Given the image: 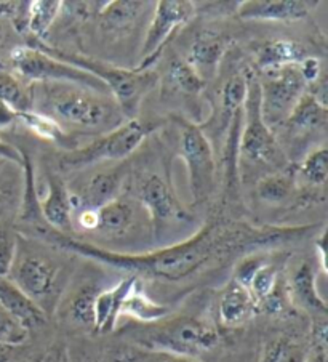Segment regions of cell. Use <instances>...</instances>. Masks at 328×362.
I'll return each mask as SVG.
<instances>
[{
    "label": "cell",
    "instance_id": "obj_1",
    "mask_svg": "<svg viewBox=\"0 0 328 362\" xmlns=\"http://www.w3.org/2000/svg\"><path fill=\"white\" fill-rule=\"evenodd\" d=\"M39 236L57 244L64 250L77 255L93 258V260L122 268L131 273L167 282H180L210 268L213 263L221 262L235 250L248 245H264L267 243L291 238L301 234L306 228L298 229H248L244 225H229L226 221H210L183 243L163 247V249L129 255L101 249L93 244L72 239L54 229L35 225Z\"/></svg>",
    "mask_w": 328,
    "mask_h": 362
},
{
    "label": "cell",
    "instance_id": "obj_2",
    "mask_svg": "<svg viewBox=\"0 0 328 362\" xmlns=\"http://www.w3.org/2000/svg\"><path fill=\"white\" fill-rule=\"evenodd\" d=\"M35 96L37 112L58 125L62 122L82 130L111 132L127 120L112 96L74 83H40L35 95L33 93V98Z\"/></svg>",
    "mask_w": 328,
    "mask_h": 362
},
{
    "label": "cell",
    "instance_id": "obj_3",
    "mask_svg": "<svg viewBox=\"0 0 328 362\" xmlns=\"http://www.w3.org/2000/svg\"><path fill=\"white\" fill-rule=\"evenodd\" d=\"M54 58L63 59L98 77L106 86L112 100L117 103L119 110L122 111L127 120L135 119L146 93H149L157 83V74L151 69H124L119 66L102 63L100 59L64 52L54 53Z\"/></svg>",
    "mask_w": 328,
    "mask_h": 362
},
{
    "label": "cell",
    "instance_id": "obj_4",
    "mask_svg": "<svg viewBox=\"0 0 328 362\" xmlns=\"http://www.w3.org/2000/svg\"><path fill=\"white\" fill-rule=\"evenodd\" d=\"M10 62L18 74L28 81L40 83H74L78 87L109 95L106 86L98 77L63 59L54 58L42 48L15 47L10 52Z\"/></svg>",
    "mask_w": 328,
    "mask_h": 362
},
{
    "label": "cell",
    "instance_id": "obj_5",
    "mask_svg": "<svg viewBox=\"0 0 328 362\" xmlns=\"http://www.w3.org/2000/svg\"><path fill=\"white\" fill-rule=\"evenodd\" d=\"M220 335L213 325L194 317H180L157 325L143 335L141 345L149 351H163L196 359L213 349Z\"/></svg>",
    "mask_w": 328,
    "mask_h": 362
},
{
    "label": "cell",
    "instance_id": "obj_6",
    "mask_svg": "<svg viewBox=\"0 0 328 362\" xmlns=\"http://www.w3.org/2000/svg\"><path fill=\"white\" fill-rule=\"evenodd\" d=\"M248 88L242 114L239 156L257 164L283 165V153L272 130L261 116V88L257 77H247Z\"/></svg>",
    "mask_w": 328,
    "mask_h": 362
},
{
    "label": "cell",
    "instance_id": "obj_7",
    "mask_svg": "<svg viewBox=\"0 0 328 362\" xmlns=\"http://www.w3.org/2000/svg\"><path fill=\"white\" fill-rule=\"evenodd\" d=\"M151 130V125H146L141 120L129 119L92 143L71 149L63 156L59 164L63 168H82L101 160L125 159L135 153Z\"/></svg>",
    "mask_w": 328,
    "mask_h": 362
},
{
    "label": "cell",
    "instance_id": "obj_8",
    "mask_svg": "<svg viewBox=\"0 0 328 362\" xmlns=\"http://www.w3.org/2000/svg\"><path fill=\"white\" fill-rule=\"evenodd\" d=\"M178 149L187 165L194 202L202 204L209 201L215 186V158L210 140L200 127L181 122Z\"/></svg>",
    "mask_w": 328,
    "mask_h": 362
},
{
    "label": "cell",
    "instance_id": "obj_9",
    "mask_svg": "<svg viewBox=\"0 0 328 362\" xmlns=\"http://www.w3.org/2000/svg\"><path fill=\"white\" fill-rule=\"evenodd\" d=\"M308 83L303 79L300 66H287L274 74L267 76L266 82H259L261 116L264 124L272 127L287 122L298 100L306 92Z\"/></svg>",
    "mask_w": 328,
    "mask_h": 362
},
{
    "label": "cell",
    "instance_id": "obj_10",
    "mask_svg": "<svg viewBox=\"0 0 328 362\" xmlns=\"http://www.w3.org/2000/svg\"><path fill=\"white\" fill-rule=\"evenodd\" d=\"M194 13H196V7L187 0H160V2H157L153 21L149 24L143 42L141 63H139L138 69H149L173 33L184 26Z\"/></svg>",
    "mask_w": 328,
    "mask_h": 362
},
{
    "label": "cell",
    "instance_id": "obj_11",
    "mask_svg": "<svg viewBox=\"0 0 328 362\" xmlns=\"http://www.w3.org/2000/svg\"><path fill=\"white\" fill-rule=\"evenodd\" d=\"M58 274L59 268L50 258L40 255V253L21 252L20 245H18L8 279L42 308V303L52 298V295L54 293Z\"/></svg>",
    "mask_w": 328,
    "mask_h": 362
},
{
    "label": "cell",
    "instance_id": "obj_12",
    "mask_svg": "<svg viewBox=\"0 0 328 362\" xmlns=\"http://www.w3.org/2000/svg\"><path fill=\"white\" fill-rule=\"evenodd\" d=\"M138 199L157 226L167 221L192 220V216L183 209L167 181L157 175H151L139 185Z\"/></svg>",
    "mask_w": 328,
    "mask_h": 362
},
{
    "label": "cell",
    "instance_id": "obj_13",
    "mask_svg": "<svg viewBox=\"0 0 328 362\" xmlns=\"http://www.w3.org/2000/svg\"><path fill=\"white\" fill-rule=\"evenodd\" d=\"M74 199L69 194L63 180L57 175L48 177V192L44 201H39L42 220L48 228L68 236L74 221Z\"/></svg>",
    "mask_w": 328,
    "mask_h": 362
},
{
    "label": "cell",
    "instance_id": "obj_14",
    "mask_svg": "<svg viewBox=\"0 0 328 362\" xmlns=\"http://www.w3.org/2000/svg\"><path fill=\"white\" fill-rule=\"evenodd\" d=\"M314 5L301 0H247L239 4L237 15L242 20L291 23L303 20Z\"/></svg>",
    "mask_w": 328,
    "mask_h": 362
},
{
    "label": "cell",
    "instance_id": "obj_15",
    "mask_svg": "<svg viewBox=\"0 0 328 362\" xmlns=\"http://www.w3.org/2000/svg\"><path fill=\"white\" fill-rule=\"evenodd\" d=\"M228 40L224 35L213 31H202L194 39L187 53V63L206 82L215 77L220 63L226 53Z\"/></svg>",
    "mask_w": 328,
    "mask_h": 362
},
{
    "label": "cell",
    "instance_id": "obj_16",
    "mask_svg": "<svg viewBox=\"0 0 328 362\" xmlns=\"http://www.w3.org/2000/svg\"><path fill=\"white\" fill-rule=\"evenodd\" d=\"M258 305L248 288L230 279L218 300V316L226 327H239L257 315Z\"/></svg>",
    "mask_w": 328,
    "mask_h": 362
},
{
    "label": "cell",
    "instance_id": "obj_17",
    "mask_svg": "<svg viewBox=\"0 0 328 362\" xmlns=\"http://www.w3.org/2000/svg\"><path fill=\"white\" fill-rule=\"evenodd\" d=\"M0 305L28 332L39 329L47 322V313L33 298L20 291L8 277L0 279Z\"/></svg>",
    "mask_w": 328,
    "mask_h": 362
},
{
    "label": "cell",
    "instance_id": "obj_18",
    "mask_svg": "<svg viewBox=\"0 0 328 362\" xmlns=\"http://www.w3.org/2000/svg\"><path fill=\"white\" fill-rule=\"evenodd\" d=\"M138 276H129L107 291L98 292L95 298V329L98 334L112 332L120 317L124 300L135 286Z\"/></svg>",
    "mask_w": 328,
    "mask_h": 362
},
{
    "label": "cell",
    "instance_id": "obj_19",
    "mask_svg": "<svg viewBox=\"0 0 328 362\" xmlns=\"http://www.w3.org/2000/svg\"><path fill=\"white\" fill-rule=\"evenodd\" d=\"M306 58L305 50L290 40H271L258 50L257 62L266 76L274 74L287 66L300 64Z\"/></svg>",
    "mask_w": 328,
    "mask_h": 362
},
{
    "label": "cell",
    "instance_id": "obj_20",
    "mask_svg": "<svg viewBox=\"0 0 328 362\" xmlns=\"http://www.w3.org/2000/svg\"><path fill=\"white\" fill-rule=\"evenodd\" d=\"M315 273L314 268L306 263H301L300 267L291 276V282L288 286L290 298L293 301L305 306L306 310H311L314 313H319V315H325L327 313V303L325 300L320 297L317 291V282H315Z\"/></svg>",
    "mask_w": 328,
    "mask_h": 362
},
{
    "label": "cell",
    "instance_id": "obj_21",
    "mask_svg": "<svg viewBox=\"0 0 328 362\" xmlns=\"http://www.w3.org/2000/svg\"><path fill=\"white\" fill-rule=\"evenodd\" d=\"M122 183L124 177L122 172L119 170L96 173L88 181L87 186H85L81 204L83 205V209L98 210L102 205H106L119 197V192L122 189Z\"/></svg>",
    "mask_w": 328,
    "mask_h": 362
},
{
    "label": "cell",
    "instance_id": "obj_22",
    "mask_svg": "<svg viewBox=\"0 0 328 362\" xmlns=\"http://www.w3.org/2000/svg\"><path fill=\"white\" fill-rule=\"evenodd\" d=\"M168 315V308L156 303L153 298L148 297L144 292L139 279L135 282V286L130 288L129 295H127L120 310V317L130 316L136 319L139 322H157Z\"/></svg>",
    "mask_w": 328,
    "mask_h": 362
},
{
    "label": "cell",
    "instance_id": "obj_23",
    "mask_svg": "<svg viewBox=\"0 0 328 362\" xmlns=\"http://www.w3.org/2000/svg\"><path fill=\"white\" fill-rule=\"evenodd\" d=\"M133 215H135V210L129 201L120 197L114 199L96 210L98 223H96L95 231H100L106 236H120L131 226Z\"/></svg>",
    "mask_w": 328,
    "mask_h": 362
},
{
    "label": "cell",
    "instance_id": "obj_24",
    "mask_svg": "<svg viewBox=\"0 0 328 362\" xmlns=\"http://www.w3.org/2000/svg\"><path fill=\"white\" fill-rule=\"evenodd\" d=\"M327 117V106L315 100L311 93L305 92L301 98L298 100L296 106L293 107V111H291L287 119V122L300 130H314L325 127Z\"/></svg>",
    "mask_w": 328,
    "mask_h": 362
},
{
    "label": "cell",
    "instance_id": "obj_25",
    "mask_svg": "<svg viewBox=\"0 0 328 362\" xmlns=\"http://www.w3.org/2000/svg\"><path fill=\"white\" fill-rule=\"evenodd\" d=\"M63 8V2L59 0H35L29 2L28 11V31L35 40L42 42L48 34V29L57 20L59 11Z\"/></svg>",
    "mask_w": 328,
    "mask_h": 362
},
{
    "label": "cell",
    "instance_id": "obj_26",
    "mask_svg": "<svg viewBox=\"0 0 328 362\" xmlns=\"http://www.w3.org/2000/svg\"><path fill=\"white\" fill-rule=\"evenodd\" d=\"M146 2H107L101 10L100 20L107 33L124 31L143 13Z\"/></svg>",
    "mask_w": 328,
    "mask_h": 362
},
{
    "label": "cell",
    "instance_id": "obj_27",
    "mask_svg": "<svg viewBox=\"0 0 328 362\" xmlns=\"http://www.w3.org/2000/svg\"><path fill=\"white\" fill-rule=\"evenodd\" d=\"M0 103L18 112L33 111V92H28L10 72L0 71Z\"/></svg>",
    "mask_w": 328,
    "mask_h": 362
},
{
    "label": "cell",
    "instance_id": "obj_28",
    "mask_svg": "<svg viewBox=\"0 0 328 362\" xmlns=\"http://www.w3.org/2000/svg\"><path fill=\"white\" fill-rule=\"evenodd\" d=\"M308 351L290 339H276L267 343L258 362H306Z\"/></svg>",
    "mask_w": 328,
    "mask_h": 362
},
{
    "label": "cell",
    "instance_id": "obj_29",
    "mask_svg": "<svg viewBox=\"0 0 328 362\" xmlns=\"http://www.w3.org/2000/svg\"><path fill=\"white\" fill-rule=\"evenodd\" d=\"M168 79L173 83V87L187 95L200 93L205 87L202 77L192 69V66L189 63L183 62V59H175V62L170 64Z\"/></svg>",
    "mask_w": 328,
    "mask_h": 362
},
{
    "label": "cell",
    "instance_id": "obj_30",
    "mask_svg": "<svg viewBox=\"0 0 328 362\" xmlns=\"http://www.w3.org/2000/svg\"><path fill=\"white\" fill-rule=\"evenodd\" d=\"M295 183L293 172H279L264 178L258 186V192L266 202H282L290 196L291 186Z\"/></svg>",
    "mask_w": 328,
    "mask_h": 362
},
{
    "label": "cell",
    "instance_id": "obj_31",
    "mask_svg": "<svg viewBox=\"0 0 328 362\" xmlns=\"http://www.w3.org/2000/svg\"><path fill=\"white\" fill-rule=\"evenodd\" d=\"M18 245V233L7 218L0 216V279L8 277L11 267H13Z\"/></svg>",
    "mask_w": 328,
    "mask_h": 362
},
{
    "label": "cell",
    "instance_id": "obj_32",
    "mask_svg": "<svg viewBox=\"0 0 328 362\" xmlns=\"http://www.w3.org/2000/svg\"><path fill=\"white\" fill-rule=\"evenodd\" d=\"M298 175L314 186H324L328 177V151L327 148H319L306 156L301 165L296 170Z\"/></svg>",
    "mask_w": 328,
    "mask_h": 362
},
{
    "label": "cell",
    "instance_id": "obj_33",
    "mask_svg": "<svg viewBox=\"0 0 328 362\" xmlns=\"http://www.w3.org/2000/svg\"><path fill=\"white\" fill-rule=\"evenodd\" d=\"M18 122L26 125L28 129H31L34 134H37L39 136L48 138V140H54V141L66 140V135L63 134L62 125H58L53 119L45 116V114H40L37 111L18 112Z\"/></svg>",
    "mask_w": 328,
    "mask_h": 362
},
{
    "label": "cell",
    "instance_id": "obj_34",
    "mask_svg": "<svg viewBox=\"0 0 328 362\" xmlns=\"http://www.w3.org/2000/svg\"><path fill=\"white\" fill-rule=\"evenodd\" d=\"M98 292L93 287H85L71 301L69 315L76 324L95 329V298Z\"/></svg>",
    "mask_w": 328,
    "mask_h": 362
},
{
    "label": "cell",
    "instance_id": "obj_35",
    "mask_svg": "<svg viewBox=\"0 0 328 362\" xmlns=\"http://www.w3.org/2000/svg\"><path fill=\"white\" fill-rule=\"evenodd\" d=\"M279 282V269L274 263L266 262L261 267L254 276L252 277L250 284H248V292L252 293V297L259 305L267 295H269Z\"/></svg>",
    "mask_w": 328,
    "mask_h": 362
},
{
    "label": "cell",
    "instance_id": "obj_36",
    "mask_svg": "<svg viewBox=\"0 0 328 362\" xmlns=\"http://www.w3.org/2000/svg\"><path fill=\"white\" fill-rule=\"evenodd\" d=\"M28 337L29 332L0 305V348L20 346Z\"/></svg>",
    "mask_w": 328,
    "mask_h": 362
},
{
    "label": "cell",
    "instance_id": "obj_37",
    "mask_svg": "<svg viewBox=\"0 0 328 362\" xmlns=\"http://www.w3.org/2000/svg\"><path fill=\"white\" fill-rule=\"evenodd\" d=\"M125 362H200L194 358H187V356L163 353V351H133L127 356Z\"/></svg>",
    "mask_w": 328,
    "mask_h": 362
},
{
    "label": "cell",
    "instance_id": "obj_38",
    "mask_svg": "<svg viewBox=\"0 0 328 362\" xmlns=\"http://www.w3.org/2000/svg\"><path fill=\"white\" fill-rule=\"evenodd\" d=\"M0 159L10 160L16 165H23V154L15 146L5 141H0Z\"/></svg>",
    "mask_w": 328,
    "mask_h": 362
},
{
    "label": "cell",
    "instance_id": "obj_39",
    "mask_svg": "<svg viewBox=\"0 0 328 362\" xmlns=\"http://www.w3.org/2000/svg\"><path fill=\"white\" fill-rule=\"evenodd\" d=\"M78 225H81L83 229L87 231H95L96 229V223H98V216H96V210L92 209H83L81 214L77 216Z\"/></svg>",
    "mask_w": 328,
    "mask_h": 362
},
{
    "label": "cell",
    "instance_id": "obj_40",
    "mask_svg": "<svg viewBox=\"0 0 328 362\" xmlns=\"http://www.w3.org/2000/svg\"><path fill=\"white\" fill-rule=\"evenodd\" d=\"M13 122H18V111L11 110L10 106L0 103V129L11 125Z\"/></svg>",
    "mask_w": 328,
    "mask_h": 362
},
{
    "label": "cell",
    "instance_id": "obj_41",
    "mask_svg": "<svg viewBox=\"0 0 328 362\" xmlns=\"http://www.w3.org/2000/svg\"><path fill=\"white\" fill-rule=\"evenodd\" d=\"M42 362H71V354L64 346L53 349Z\"/></svg>",
    "mask_w": 328,
    "mask_h": 362
},
{
    "label": "cell",
    "instance_id": "obj_42",
    "mask_svg": "<svg viewBox=\"0 0 328 362\" xmlns=\"http://www.w3.org/2000/svg\"><path fill=\"white\" fill-rule=\"evenodd\" d=\"M325 243H327V234L324 233L319 239L317 243V250H319V255H320V264H322V269L327 271V263H325Z\"/></svg>",
    "mask_w": 328,
    "mask_h": 362
},
{
    "label": "cell",
    "instance_id": "obj_43",
    "mask_svg": "<svg viewBox=\"0 0 328 362\" xmlns=\"http://www.w3.org/2000/svg\"><path fill=\"white\" fill-rule=\"evenodd\" d=\"M4 37H5V33H4L2 24H0V44H2V42H4Z\"/></svg>",
    "mask_w": 328,
    "mask_h": 362
},
{
    "label": "cell",
    "instance_id": "obj_44",
    "mask_svg": "<svg viewBox=\"0 0 328 362\" xmlns=\"http://www.w3.org/2000/svg\"><path fill=\"white\" fill-rule=\"evenodd\" d=\"M71 362H92V361H87V359H72V358H71Z\"/></svg>",
    "mask_w": 328,
    "mask_h": 362
},
{
    "label": "cell",
    "instance_id": "obj_45",
    "mask_svg": "<svg viewBox=\"0 0 328 362\" xmlns=\"http://www.w3.org/2000/svg\"><path fill=\"white\" fill-rule=\"evenodd\" d=\"M4 349L5 348H0V362H4Z\"/></svg>",
    "mask_w": 328,
    "mask_h": 362
},
{
    "label": "cell",
    "instance_id": "obj_46",
    "mask_svg": "<svg viewBox=\"0 0 328 362\" xmlns=\"http://www.w3.org/2000/svg\"><path fill=\"white\" fill-rule=\"evenodd\" d=\"M39 362H42V361H39Z\"/></svg>",
    "mask_w": 328,
    "mask_h": 362
}]
</instances>
